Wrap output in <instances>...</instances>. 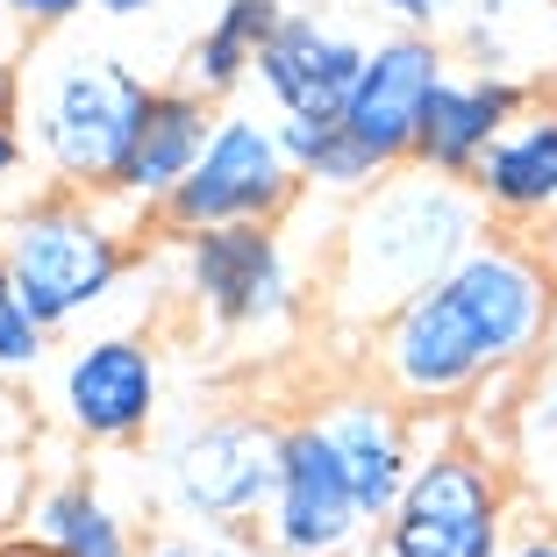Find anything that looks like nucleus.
Segmentation results:
<instances>
[{"mask_svg":"<svg viewBox=\"0 0 557 557\" xmlns=\"http://www.w3.org/2000/svg\"><path fill=\"white\" fill-rule=\"evenodd\" d=\"M557 272L529 230L493 222L436 286L372 329V379L400 408H458L543 358Z\"/></svg>","mask_w":557,"mask_h":557,"instance_id":"nucleus-1","label":"nucleus"},{"mask_svg":"<svg viewBox=\"0 0 557 557\" xmlns=\"http://www.w3.org/2000/svg\"><path fill=\"white\" fill-rule=\"evenodd\" d=\"M486 230L493 214L472 194V180H450L422 158L379 172L364 194H350V214L336 230V258H329L322 286L329 314L344 329H379L422 286H436Z\"/></svg>","mask_w":557,"mask_h":557,"instance_id":"nucleus-2","label":"nucleus"},{"mask_svg":"<svg viewBox=\"0 0 557 557\" xmlns=\"http://www.w3.org/2000/svg\"><path fill=\"white\" fill-rule=\"evenodd\" d=\"M150 94L158 86L144 72H129L122 58H108V50L44 44L8 79V115L22 122L29 158L58 186L108 194L122 180V164H129L136 136H144Z\"/></svg>","mask_w":557,"mask_h":557,"instance_id":"nucleus-3","label":"nucleus"},{"mask_svg":"<svg viewBox=\"0 0 557 557\" xmlns=\"http://www.w3.org/2000/svg\"><path fill=\"white\" fill-rule=\"evenodd\" d=\"M150 214H136L122 194H36L0 214V264L8 286L44 314L50 329H72L115 294L129 272V244Z\"/></svg>","mask_w":557,"mask_h":557,"instance_id":"nucleus-4","label":"nucleus"},{"mask_svg":"<svg viewBox=\"0 0 557 557\" xmlns=\"http://www.w3.org/2000/svg\"><path fill=\"white\" fill-rule=\"evenodd\" d=\"M300 164L278 144V115L258 108H214V129L200 144L194 172L180 180V194L158 208L164 236L214 230V222H278L300 200Z\"/></svg>","mask_w":557,"mask_h":557,"instance_id":"nucleus-5","label":"nucleus"},{"mask_svg":"<svg viewBox=\"0 0 557 557\" xmlns=\"http://www.w3.org/2000/svg\"><path fill=\"white\" fill-rule=\"evenodd\" d=\"M158 486L180 522H208V529L264 522L272 486H278V422H264V414L186 422L180 436L164 443Z\"/></svg>","mask_w":557,"mask_h":557,"instance_id":"nucleus-6","label":"nucleus"},{"mask_svg":"<svg viewBox=\"0 0 557 557\" xmlns=\"http://www.w3.org/2000/svg\"><path fill=\"white\" fill-rule=\"evenodd\" d=\"M379 543L386 557H508V486L479 450H429L379 522Z\"/></svg>","mask_w":557,"mask_h":557,"instance_id":"nucleus-7","label":"nucleus"},{"mask_svg":"<svg viewBox=\"0 0 557 557\" xmlns=\"http://www.w3.org/2000/svg\"><path fill=\"white\" fill-rule=\"evenodd\" d=\"M172 250H180V294L214 329L250 336L294 314V258L278 244V222H214L172 236Z\"/></svg>","mask_w":557,"mask_h":557,"instance_id":"nucleus-8","label":"nucleus"},{"mask_svg":"<svg viewBox=\"0 0 557 557\" xmlns=\"http://www.w3.org/2000/svg\"><path fill=\"white\" fill-rule=\"evenodd\" d=\"M364 508L350 493V472L336 458V443L308 422H286L278 429V486H272V508H264V550L272 557H344L358 543Z\"/></svg>","mask_w":557,"mask_h":557,"instance_id":"nucleus-9","label":"nucleus"},{"mask_svg":"<svg viewBox=\"0 0 557 557\" xmlns=\"http://www.w3.org/2000/svg\"><path fill=\"white\" fill-rule=\"evenodd\" d=\"M158 350L144 336H86L65 364H58V422H65L72 443H94V450H122V443L150 436L158 422Z\"/></svg>","mask_w":557,"mask_h":557,"instance_id":"nucleus-10","label":"nucleus"},{"mask_svg":"<svg viewBox=\"0 0 557 557\" xmlns=\"http://www.w3.org/2000/svg\"><path fill=\"white\" fill-rule=\"evenodd\" d=\"M443 72H450V50L422 29H400V36H386V44H372L358 86H350V100H344V115H336V129H344L379 172L408 164L414 136H422V115H429V94H436Z\"/></svg>","mask_w":557,"mask_h":557,"instance_id":"nucleus-11","label":"nucleus"},{"mask_svg":"<svg viewBox=\"0 0 557 557\" xmlns=\"http://www.w3.org/2000/svg\"><path fill=\"white\" fill-rule=\"evenodd\" d=\"M472 194L486 200V214L500 230H529L557 214V94L529 86L522 108L508 115V129L486 144V158L472 164Z\"/></svg>","mask_w":557,"mask_h":557,"instance_id":"nucleus-12","label":"nucleus"},{"mask_svg":"<svg viewBox=\"0 0 557 557\" xmlns=\"http://www.w3.org/2000/svg\"><path fill=\"white\" fill-rule=\"evenodd\" d=\"M358 36H344L336 22L314 15H286L258 50V94L272 100V115H300V122H336L344 115L350 86L364 72Z\"/></svg>","mask_w":557,"mask_h":557,"instance_id":"nucleus-13","label":"nucleus"},{"mask_svg":"<svg viewBox=\"0 0 557 557\" xmlns=\"http://www.w3.org/2000/svg\"><path fill=\"white\" fill-rule=\"evenodd\" d=\"M314 429H322L329 443H336V458H344L350 472V493H358L364 522H386L400 500V486H408L414 472V436H408V408H400L386 386H350V394H329L314 400Z\"/></svg>","mask_w":557,"mask_h":557,"instance_id":"nucleus-14","label":"nucleus"},{"mask_svg":"<svg viewBox=\"0 0 557 557\" xmlns=\"http://www.w3.org/2000/svg\"><path fill=\"white\" fill-rule=\"evenodd\" d=\"M208 129H214V100L208 94H194L186 79L158 86V94H150V115H144V136H136L129 164H122V180L108 186V194H122L136 214H150V230H158V208L180 194V180L194 172Z\"/></svg>","mask_w":557,"mask_h":557,"instance_id":"nucleus-15","label":"nucleus"},{"mask_svg":"<svg viewBox=\"0 0 557 557\" xmlns=\"http://www.w3.org/2000/svg\"><path fill=\"white\" fill-rule=\"evenodd\" d=\"M529 86L500 79V72H443L436 94H429V115H422V136H414V158L450 172V180H472V164L486 158V144L508 129V115L522 108Z\"/></svg>","mask_w":557,"mask_h":557,"instance_id":"nucleus-16","label":"nucleus"},{"mask_svg":"<svg viewBox=\"0 0 557 557\" xmlns=\"http://www.w3.org/2000/svg\"><path fill=\"white\" fill-rule=\"evenodd\" d=\"M22 536H36L50 557H136L144 536L136 522L100 493L94 472H58L29 508H22Z\"/></svg>","mask_w":557,"mask_h":557,"instance_id":"nucleus-17","label":"nucleus"},{"mask_svg":"<svg viewBox=\"0 0 557 557\" xmlns=\"http://www.w3.org/2000/svg\"><path fill=\"white\" fill-rule=\"evenodd\" d=\"M278 22H286L278 0H222V15L200 29L194 58H186V86L208 94L214 108L236 100V86L258 79V50H264V36H272Z\"/></svg>","mask_w":557,"mask_h":557,"instance_id":"nucleus-18","label":"nucleus"},{"mask_svg":"<svg viewBox=\"0 0 557 557\" xmlns=\"http://www.w3.org/2000/svg\"><path fill=\"white\" fill-rule=\"evenodd\" d=\"M50 336L58 329L44 322V314L29 308V300L0 278V379H22V372H44V358H50Z\"/></svg>","mask_w":557,"mask_h":557,"instance_id":"nucleus-19","label":"nucleus"},{"mask_svg":"<svg viewBox=\"0 0 557 557\" xmlns=\"http://www.w3.org/2000/svg\"><path fill=\"white\" fill-rule=\"evenodd\" d=\"M136 557H250V536H244V529L186 522V529H164V536H150Z\"/></svg>","mask_w":557,"mask_h":557,"instance_id":"nucleus-20","label":"nucleus"},{"mask_svg":"<svg viewBox=\"0 0 557 557\" xmlns=\"http://www.w3.org/2000/svg\"><path fill=\"white\" fill-rule=\"evenodd\" d=\"M458 8H465V0H386V15H394L400 29H422V36L450 29V22H458Z\"/></svg>","mask_w":557,"mask_h":557,"instance_id":"nucleus-21","label":"nucleus"},{"mask_svg":"<svg viewBox=\"0 0 557 557\" xmlns=\"http://www.w3.org/2000/svg\"><path fill=\"white\" fill-rule=\"evenodd\" d=\"M0 8H8L22 29H65L72 15H86V8H94V0H0Z\"/></svg>","mask_w":557,"mask_h":557,"instance_id":"nucleus-22","label":"nucleus"},{"mask_svg":"<svg viewBox=\"0 0 557 557\" xmlns=\"http://www.w3.org/2000/svg\"><path fill=\"white\" fill-rule=\"evenodd\" d=\"M22 164H29V136H22V122L8 115V108H0V186L15 180Z\"/></svg>","mask_w":557,"mask_h":557,"instance_id":"nucleus-23","label":"nucleus"},{"mask_svg":"<svg viewBox=\"0 0 557 557\" xmlns=\"http://www.w3.org/2000/svg\"><path fill=\"white\" fill-rule=\"evenodd\" d=\"M529 436L557 443V372H550V386H536V400H529Z\"/></svg>","mask_w":557,"mask_h":557,"instance_id":"nucleus-24","label":"nucleus"},{"mask_svg":"<svg viewBox=\"0 0 557 557\" xmlns=\"http://www.w3.org/2000/svg\"><path fill=\"white\" fill-rule=\"evenodd\" d=\"M508 557H557V529H529V536L515 543Z\"/></svg>","mask_w":557,"mask_h":557,"instance_id":"nucleus-25","label":"nucleus"},{"mask_svg":"<svg viewBox=\"0 0 557 557\" xmlns=\"http://www.w3.org/2000/svg\"><path fill=\"white\" fill-rule=\"evenodd\" d=\"M100 15H115V22H129V15H150V8H158V0H94Z\"/></svg>","mask_w":557,"mask_h":557,"instance_id":"nucleus-26","label":"nucleus"},{"mask_svg":"<svg viewBox=\"0 0 557 557\" xmlns=\"http://www.w3.org/2000/svg\"><path fill=\"white\" fill-rule=\"evenodd\" d=\"M0 557H50V550L36 536H8V543H0Z\"/></svg>","mask_w":557,"mask_h":557,"instance_id":"nucleus-27","label":"nucleus"},{"mask_svg":"<svg viewBox=\"0 0 557 557\" xmlns=\"http://www.w3.org/2000/svg\"><path fill=\"white\" fill-rule=\"evenodd\" d=\"M536 250H543V258H550V272H557V214H550V222H543V230H536Z\"/></svg>","mask_w":557,"mask_h":557,"instance_id":"nucleus-28","label":"nucleus"},{"mask_svg":"<svg viewBox=\"0 0 557 557\" xmlns=\"http://www.w3.org/2000/svg\"><path fill=\"white\" fill-rule=\"evenodd\" d=\"M543 364L557 372V308H550V336H543Z\"/></svg>","mask_w":557,"mask_h":557,"instance_id":"nucleus-29","label":"nucleus"},{"mask_svg":"<svg viewBox=\"0 0 557 557\" xmlns=\"http://www.w3.org/2000/svg\"><path fill=\"white\" fill-rule=\"evenodd\" d=\"M479 8H529V0H479Z\"/></svg>","mask_w":557,"mask_h":557,"instance_id":"nucleus-30","label":"nucleus"},{"mask_svg":"<svg viewBox=\"0 0 557 557\" xmlns=\"http://www.w3.org/2000/svg\"><path fill=\"white\" fill-rule=\"evenodd\" d=\"M0 108H8V72H0Z\"/></svg>","mask_w":557,"mask_h":557,"instance_id":"nucleus-31","label":"nucleus"},{"mask_svg":"<svg viewBox=\"0 0 557 557\" xmlns=\"http://www.w3.org/2000/svg\"><path fill=\"white\" fill-rule=\"evenodd\" d=\"M0 278H8V264H0Z\"/></svg>","mask_w":557,"mask_h":557,"instance_id":"nucleus-32","label":"nucleus"},{"mask_svg":"<svg viewBox=\"0 0 557 557\" xmlns=\"http://www.w3.org/2000/svg\"><path fill=\"white\" fill-rule=\"evenodd\" d=\"M550 94H557V79H550Z\"/></svg>","mask_w":557,"mask_h":557,"instance_id":"nucleus-33","label":"nucleus"},{"mask_svg":"<svg viewBox=\"0 0 557 557\" xmlns=\"http://www.w3.org/2000/svg\"><path fill=\"white\" fill-rule=\"evenodd\" d=\"M0 543H8V536H0Z\"/></svg>","mask_w":557,"mask_h":557,"instance_id":"nucleus-34","label":"nucleus"}]
</instances>
